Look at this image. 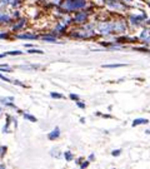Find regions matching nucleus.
<instances>
[{"label":"nucleus","instance_id":"nucleus-11","mask_svg":"<svg viewBox=\"0 0 150 169\" xmlns=\"http://www.w3.org/2000/svg\"><path fill=\"white\" fill-rule=\"evenodd\" d=\"M11 18L9 15H6L4 11L0 10V23H10Z\"/></svg>","mask_w":150,"mask_h":169},{"label":"nucleus","instance_id":"nucleus-5","mask_svg":"<svg viewBox=\"0 0 150 169\" xmlns=\"http://www.w3.org/2000/svg\"><path fill=\"white\" fill-rule=\"evenodd\" d=\"M146 22V15L145 14H140V15H130L129 16V23L134 26H140L143 23Z\"/></svg>","mask_w":150,"mask_h":169},{"label":"nucleus","instance_id":"nucleus-20","mask_svg":"<svg viewBox=\"0 0 150 169\" xmlns=\"http://www.w3.org/2000/svg\"><path fill=\"white\" fill-rule=\"evenodd\" d=\"M50 95L53 97V98H56V99H63V94H59V93H55V91H53Z\"/></svg>","mask_w":150,"mask_h":169},{"label":"nucleus","instance_id":"nucleus-24","mask_svg":"<svg viewBox=\"0 0 150 169\" xmlns=\"http://www.w3.org/2000/svg\"><path fill=\"white\" fill-rule=\"evenodd\" d=\"M120 153H121L120 149H119V150H112V152H111V155H112V157H118V155H120Z\"/></svg>","mask_w":150,"mask_h":169},{"label":"nucleus","instance_id":"nucleus-31","mask_svg":"<svg viewBox=\"0 0 150 169\" xmlns=\"http://www.w3.org/2000/svg\"><path fill=\"white\" fill-rule=\"evenodd\" d=\"M89 160H94V154H91V155L89 157Z\"/></svg>","mask_w":150,"mask_h":169},{"label":"nucleus","instance_id":"nucleus-32","mask_svg":"<svg viewBox=\"0 0 150 169\" xmlns=\"http://www.w3.org/2000/svg\"><path fill=\"white\" fill-rule=\"evenodd\" d=\"M8 53H3V54H0V58H3V56H5Z\"/></svg>","mask_w":150,"mask_h":169},{"label":"nucleus","instance_id":"nucleus-21","mask_svg":"<svg viewBox=\"0 0 150 169\" xmlns=\"http://www.w3.org/2000/svg\"><path fill=\"white\" fill-rule=\"evenodd\" d=\"M6 147H0V158H3L4 157V154L6 153Z\"/></svg>","mask_w":150,"mask_h":169},{"label":"nucleus","instance_id":"nucleus-19","mask_svg":"<svg viewBox=\"0 0 150 169\" xmlns=\"http://www.w3.org/2000/svg\"><path fill=\"white\" fill-rule=\"evenodd\" d=\"M24 118L25 119H28V120H30V122H33V123H35L38 119L34 117V115H30V114H26V113H25V114H24Z\"/></svg>","mask_w":150,"mask_h":169},{"label":"nucleus","instance_id":"nucleus-16","mask_svg":"<svg viewBox=\"0 0 150 169\" xmlns=\"http://www.w3.org/2000/svg\"><path fill=\"white\" fill-rule=\"evenodd\" d=\"M65 28H66V25L65 24H58L55 26V31H58V33H64L65 31Z\"/></svg>","mask_w":150,"mask_h":169},{"label":"nucleus","instance_id":"nucleus-17","mask_svg":"<svg viewBox=\"0 0 150 169\" xmlns=\"http://www.w3.org/2000/svg\"><path fill=\"white\" fill-rule=\"evenodd\" d=\"M121 66H126V64H104L103 68H121Z\"/></svg>","mask_w":150,"mask_h":169},{"label":"nucleus","instance_id":"nucleus-29","mask_svg":"<svg viewBox=\"0 0 150 169\" xmlns=\"http://www.w3.org/2000/svg\"><path fill=\"white\" fill-rule=\"evenodd\" d=\"M9 35L6 34V33H2V34H0V39H5V38H8Z\"/></svg>","mask_w":150,"mask_h":169},{"label":"nucleus","instance_id":"nucleus-26","mask_svg":"<svg viewBox=\"0 0 150 169\" xmlns=\"http://www.w3.org/2000/svg\"><path fill=\"white\" fill-rule=\"evenodd\" d=\"M28 53H30V54H34V53H39V54H43V51H41V50H38V49H31V50H29Z\"/></svg>","mask_w":150,"mask_h":169},{"label":"nucleus","instance_id":"nucleus-7","mask_svg":"<svg viewBox=\"0 0 150 169\" xmlns=\"http://www.w3.org/2000/svg\"><path fill=\"white\" fill-rule=\"evenodd\" d=\"M140 42H143L144 44H150V29H144L141 31V34L139 35Z\"/></svg>","mask_w":150,"mask_h":169},{"label":"nucleus","instance_id":"nucleus-8","mask_svg":"<svg viewBox=\"0 0 150 169\" xmlns=\"http://www.w3.org/2000/svg\"><path fill=\"white\" fill-rule=\"evenodd\" d=\"M60 137V129L56 127V128H54L50 133L48 134V138L50 139V140H55V139H58Z\"/></svg>","mask_w":150,"mask_h":169},{"label":"nucleus","instance_id":"nucleus-18","mask_svg":"<svg viewBox=\"0 0 150 169\" xmlns=\"http://www.w3.org/2000/svg\"><path fill=\"white\" fill-rule=\"evenodd\" d=\"M64 157H65V159H66L68 162H70V160H73V159H74V155H73V153L70 152V150H68V152H65Z\"/></svg>","mask_w":150,"mask_h":169},{"label":"nucleus","instance_id":"nucleus-28","mask_svg":"<svg viewBox=\"0 0 150 169\" xmlns=\"http://www.w3.org/2000/svg\"><path fill=\"white\" fill-rule=\"evenodd\" d=\"M88 165H89V162H88V160H85V162H83V163L80 164V168H86Z\"/></svg>","mask_w":150,"mask_h":169},{"label":"nucleus","instance_id":"nucleus-27","mask_svg":"<svg viewBox=\"0 0 150 169\" xmlns=\"http://www.w3.org/2000/svg\"><path fill=\"white\" fill-rule=\"evenodd\" d=\"M77 107H79V108H80V109H84V108H85V104H84V103H81V102H79V100H78V102H77Z\"/></svg>","mask_w":150,"mask_h":169},{"label":"nucleus","instance_id":"nucleus-37","mask_svg":"<svg viewBox=\"0 0 150 169\" xmlns=\"http://www.w3.org/2000/svg\"><path fill=\"white\" fill-rule=\"evenodd\" d=\"M128 2H131V0H128Z\"/></svg>","mask_w":150,"mask_h":169},{"label":"nucleus","instance_id":"nucleus-2","mask_svg":"<svg viewBox=\"0 0 150 169\" xmlns=\"http://www.w3.org/2000/svg\"><path fill=\"white\" fill-rule=\"evenodd\" d=\"M94 35H95V30H94V28L91 25H86L71 34V36L80 38V39H89V38H93Z\"/></svg>","mask_w":150,"mask_h":169},{"label":"nucleus","instance_id":"nucleus-12","mask_svg":"<svg viewBox=\"0 0 150 169\" xmlns=\"http://www.w3.org/2000/svg\"><path fill=\"white\" fill-rule=\"evenodd\" d=\"M25 23H26V20L25 19H20L15 25H13V30H19V29H22L24 25H25Z\"/></svg>","mask_w":150,"mask_h":169},{"label":"nucleus","instance_id":"nucleus-23","mask_svg":"<svg viewBox=\"0 0 150 169\" xmlns=\"http://www.w3.org/2000/svg\"><path fill=\"white\" fill-rule=\"evenodd\" d=\"M9 4H10L11 6H16V5L20 4V0H10Z\"/></svg>","mask_w":150,"mask_h":169},{"label":"nucleus","instance_id":"nucleus-4","mask_svg":"<svg viewBox=\"0 0 150 169\" xmlns=\"http://www.w3.org/2000/svg\"><path fill=\"white\" fill-rule=\"evenodd\" d=\"M104 3H105V5H106L109 9H111V10L124 11V10L128 9L126 5H125L123 2H120V0H105Z\"/></svg>","mask_w":150,"mask_h":169},{"label":"nucleus","instance_id":"nucleus-13","mask_svg":"<svg viewBox=\"0 0 150 169\" xmlns=\"http://www.w3.org/2000/svg\"><path fill=\"white\" fill-rule=\"evenodd\" d=\"M149 120L148 119H144V118H138L133 122V127H136V125H141V124H148Z\"/></svg>","mask_w":150,"mask_h":169},{"label":"nucleus","instance_id":"nucleus-35","mask_svg":"<svg viewBox=\"0 0 150 169\" xmlns=\"http://www.w3.org/2000/svg\"><path fill=\"white\" fill-rule=\"evenodd\" d=\"M146 2H148V4H149V5H150V0H146Z\"/></svg>","mask_w":150,"mask_h":169},{"label":"nucleus","instance_id":"nucleus-22","mask_svg":"<svg viewBox=\"0 0 150 169\" xmlns=\"http://www.w3.org/2000/svg\"><path fill=\"white\" fill-rule=\"evenodd\" d=\"M69 98H70L71 100H74V102H78V100H79V95H77V94H70Z\"/></svg>","mask_w":150,"mask_h":169},{"label":"nucleus","instance_id":"nucleus-9","mask_svg":"<svg viewBox=\"0 0 150 169\" xmlns=\"http://www.w3.org/2000/svg\"><path fill=\"white\" fill-rule=\"evenodd\" d=\"M13 102H14V98H13V97H9V98H0V103H2V104L6 105V107H13V108H15L14 104H13ZM15 109H16V108H15Z\"/></svg>","mask_w":150,"mask_h":169},{"label":"nucleus","instance_id":"nucleus-30","mask_svg":"<svg viewBox=\"0 0 150 169\" xmlns=\"http://www.w3.org/2000/svg\"><path fill=\"white\" fill-rule=\"evenodd\" d=\"M0 79L4 80V82H10V79H8L6 77H4V75H2V74H0Z\"/></svg>","mask_w":150,"mask_h":169},{"label":"nucleus","instance_id":"nucleus-36","mask_svg":"<svg viewBox=\"0 0 150 169\" xmlns=\"http://www.w3.org/2000/svg\"><path fill=\"white\" fill-rule=\"evenodd\" d=\"M2 111H3V109H2V108H0V114H2Z\"/></svg>","mask_w":150,"mask_h":169},{"label":"nucleus","instance_id":"nucleus-15","mask_svg":"<svg viewBox=\"0 0 150 169\" xmlns=\"http://www.w3.org/2000/svg\"><path fill=\"white\" fill-rule=\"evenodd\" d=\"M11 117L10 115H6V123H5V125H4V128H3V133H6L8 131V129H9V125H10V123H11Z\"/></svg>","mask_w":150,"mask_h":169},{"label":"nucleus","instance_id":"nucleus-34","mask_svg":"<svg viewBox=\"0 0 150 169\" xmlns=\"http://www.w3.org/2000/svg\"><path fill=\"white\" fill-rule=\"evenodd\" d=\"M0 168H4V165H3V164H0Z\"/></svg>","mask_w":150,"mask_h":169},{"label":"nucleus","instance_id":"nucleus-3","mask_svg":"<svg viewBox=\"0 0 150 169\" xmlns=\"http://www.w3.org/2000/svg\"><path fill=\"white\" fill-rule=\"evenodd\" d=\"M115 29V20L114 22H99L97 24V30L103 35H109L114 33Z\"/></svg>","mask_w":150,"mask_h":169},{"label":"nucleus","instance_id":"nucleus-25","mask_svg":"<svg viewBox=\"0 0 150 169\" xmlns=\"http://www.w3.org/2000/svg\"><path fill=\"white\" fill-rule=\"evenodd\" d=\"M8 54H9V55H20L22 51H20V50H14V51H9Z\"/></svg>","mask_w":150,"mask_h":169},{"label":"nucleus","instance_id":"nucleus-10","mask_svg":"<svg viewBox=\"0 0 150 169\" xmlns=\"http://www.w3.org/2000/svg\"><path fill=\"white\" fill-rule=\"evenodd\" d=\"M16 38L18 39H31V40H34V39H38V35H35V34H19V35H16Z\"/></svg>","mask_w":150,"mask_h":169},{"label":"nucleus","instance_id":"nucleus-1","mask_svg":"<svg viewBox=\"0 0 150 169\" xmlns=\"http://www.w3.org/2000/svg\"><path fill=\"white\" fill-rule=\"evenodd\" d=\"M86 6V0H64L60 4V9L64 11H75Z\"/></svg>","mask_w":150,"mask_h":169},{"label":"nucleus","instance_id":"nucleus-6","mask_svg":"<svg viewBox=\"0 0 150 169\" xmlns=\"http://www.w3.org/2000/svg\"><path fill=\"white\" fill-rule=\"evenodd\" d=\"M86 19H88V14L85 11H79V13H77V15L74 16L73 20L75 23H78V24H83V23L86 22Z\"/></svg>","mask_w":150,"mask_h":169},{"label":"nucleus","instance_id":"nucleus-33","mask_svg":"<svg viewBox=\"0 0 150 169\" xmlns=\"http://www.w3.org/2000/svg\"><path fill=\"white\" fill-rule=\"evenodd\" d=\"M25 46H26V48H31L33 45H31V44H25Z\"/></svg>","mask_w":150,"mask_h":169},{"label":"nucleus","instance_id":"nucleus-14","mask_svg":"<svg viewBox=\"0 0 150 169\" xmlns=\"http://www.w3.org/2000/svg\"><path fill=\"white\" fill-rule=\"evenodd\" d=\"M43 40L46 43H56V38L51 36V35H44L43 36Z\"/></svg>","mask_w":150,"mask_h":169}]
</instances>
